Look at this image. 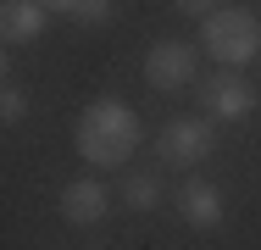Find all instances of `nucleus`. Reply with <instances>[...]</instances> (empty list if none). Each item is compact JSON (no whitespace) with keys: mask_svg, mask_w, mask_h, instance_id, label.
I'll list each match as a JSON object with an SVG mask.
<instances>
[{"mask_svg":"<svg viewBox=\"0 0 261 250\" xmlns=\"http://www.w3.org/2000/svg\"><path fill=\"white\" fill-rule=\"evenodd\" d=\"M172 6H178V11H189V17H200V22L217 11V0H172Z\"/></svg>","mask_w":261,"mask_h":250,"instance_id":"nucleus-12","label":"nucleus"},{"mask_svg":"<svg viewBox=\"0 0 261 250\" xmlns=\"http://www.w3.org/2000/svg\"><path fill=\"white\" fill-rule=\"evenodd\" d=\"M111 11H117V0H84V6H78V17H84V22H106Z\"/></svg>","mask_w":261,"mask_h":250,"instance_id":"nucleus-11","label":"nucleus"},{"mask_svg":"<svg viewBox=\"0 0 261 250\" xmlns=\"http://www.w3.org/2000/svg\"><path fill=\"white\" fill-rule=\"evenodd\" d=\"M22 117H28V95H22L17 84H6V89H0V122L11 128V122H22Z\"/></svg>","mask_w":261,"mask_h":250,"instance_id":"nucleus-10","label":"nucleus"},{"mask_svg":"<svg viewBox=\"0 0 261 250\" xmlns=\"http://www.w3.org/2000/svg\"><path fill=\"white\" fill-rule=\"evenodd\" d=\"M122 206L156 211V206H161V178H156V172H128V178H122Z\"/></svg>","mask_w":261,"mask_h":250,"instance_id":"nucleus-9","label":"nucleus"},{"mask_svg":"<svg viewBox=\"0 0 261 250\" xmlns=\"http://www.w3.org/2000/svg\"><path fill=\"white\" fill-rule=\"evenodd\" d=\"M39 6H50V11H78L84 0H39Z\"/></svg>","mask_w":261,"mask_h":250,"instance_id":"nucleus-13","label":"nucleus"},{"mask_svg":"<svg viewBox=\"0 0 261 250\" xmlns=\"http://www.w3.org/2000/svg\"><path fill=\"white\" fill-rule=\"evenodd\" d=\"M45 22H50V6H39V0H6V6H0V34H6V45H34V39L45 34Z\"/></svg>","mask_w":261,"mask_h":250,"instance_id":"nucleus-7","label":"nucleus"},{"mask_svg":"<svg viewBox=\"0 0 261 250\" xmlns=\"http://www.w3.org/2000/svg\"><path fill=\"white\" fill-rule=\"evenodd\" d=\"M200 106H206L211 117H222V122H239V117L256 111V84L239 78V72H211L206 84H200Z\"/></svg>","mask_w":261,"mask_h":250,"instance_id":"nucleus-5","label":"nucleus"},{"mask_svg":"<svg viewBox=\"0 0 261 250\" xmlns=\"http://www.w3.org/2000/svg\"><path fill=\"white\" fill-rule=\"evenodd\" d=\"M72 139H78V156L89 161V167H122L139 139H145V128H139V117H134V106L128 100H89L84 111H78V128H72Z\"/></svg>","mask_w":261,"mask_h":250,"instance_id":"nucleus-1","label":"nucleus"},{"mask_svg":"<svg viewBox=\"0 0 261 250\" xmlns=\"http://www.w3.org/2000/svg\"><path fill=\"white\" fill-rule=\"evenodd\" d=\"M178 211H184V222L189 228H200V234H211V228H222V189L217 184H206V178H189L184 189H178Z\"/></svg>","mask_w":261,"mask_h":250,"instance_id":"nucleus-6","label":"nucleus"},{"mask_svg":"<svg viewBox=\"0 0 261 250\" xmlns=\"http://www.w3.org/2000/svg\"><path fill=\"white\" fill-rule=\"evenodd\" d=\"M106 206H111V200H106V189L95 184V178H72V184L61 189V217L78 222V228H95V222L106 217Z\"/></svg>","mask_w":261,"mask_h":250,"instance_id":"nucleus-8","label":"nucleus"},{"mask_svg":"<svg viewBox=\"0 0 261 250\" xmlns=\"http://www.w3.org/2000/svg\"><path fill=\"white\" fill-rule=\"evenodd\" d=\"M200 39H206L211 61H222V67H250L256 50H261V22L245 6H217L206 17V28H200Z\"/></svg>","mask_w":261,"mask_h":250,"instance_id":"nucleus-2","label":"nucleus"},{"mask_svg":"<svg viewBox=\"0 0 261 250\" xmlns=\"http://www.w3.org/2000/svg\"><path fill=\"white\" fill-rule=\"evenodd\" d=\"M195 78V50L184 45V39H156V45L145 50V84L150 89H184Z\"/></svg>","mask_w":261,"mask_h":250,"instance_id":"nucleus-4","label":"nucleus"},{"mask_svg":"<svg viewBox=\"0 0 261 250\" xmlns=\"http://www.w3.org/2000/svg\"><path fill=\"white\" fill-rule=\"evenodd\" d=\"M161 161L167 167H200L211 150H217V128H211L206 117H178V122H167V134L156 139Z\"/></svg>","mask_w":261,"mask_h":250,"instance_id":"nucleus-3","label":"nucleus"}]
</instances>
